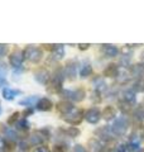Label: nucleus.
I'll list each match as a JSON object with an SVG mask.
<instances>
[{"label": "nucleus", "instance_id": "10", "mask_svg": "<svg viewBox=\"0 0 144 152\" xmlns=\"http://www.w3.org/2000/svg\"><path fill=\"white\" fill-rule=\"evenodd\" d=\"M118 74H119V69L115 64L108 65V67L104 70V76H106V77H116Z\"/></svg>", "mask_w": 144, "mask_h": 152}, {"label": "nucleus", "instance_id": "29", "mask_svg": "<svg viewBox=\"0 0 144 152\" xmlns=\"http://www.w3.org/2000/svg\"><path fill=\"white\" fill-rule=\"evenodd\" d=\"M66 133L70 137H77L80 134V131L77 129V128H75V127H71V128H68V129H66Z\"/></svg>", "mask_w": 144, "mask_h": 152}, {"label": "nucleus", "instance_id": "5", "mask_svg": "<svg viewBox=\"0 0 144 152\" xmlns=\"http://www.w3.org/2000/svg\"><path fill=\"white\" fill-rule=\"evenodd\" d=\"M63 95L67 98H70L72 99V100H75V102H82L84 99H85V90L84 89H77V90H75V91H70V90H66V91H63Z\"/></svg>", "mask_w": 144, "mask_h": 152}, {"label": "nucleus", "instance_id": "35", "mask_svg": "<svg viewBox=\"0 0 144 152\" xmlns=\"http://www.w3.org/2000/svg\"><path fill=\"white\" fill-rule=\"evenodd\" d=\"M34 152H51L47 147H38V148L34 150Z\"/></svg>", "mask_w": 144, "mask_h": 152}, {"label": "nucleus", "instance_id": "9", "mask_svg": "<svg viewBox=\"0 0 144 152\" xmlns=\"http://www.w3.org/2000/svg\"><path fill=\"white\" fill-rule=\"evenodd\" d=\"M73 105L70 103V102H66V100H63V102H60L58 104H57V110H58L60 113H62L63 115H66V114H68V113H71L72 110H73Z\"/></svg>", "mask_w": 144, "mask_h": 152}, {"label": "nucleus", "instance_id": "7", "mask_svg": "<svg viewBox=\"0 0 144 152\" xmlns=\"http://www.w3.org/2000/svg\"><path fill=\"white\" fill-rule=\"evenodd\" d=\"M62 80H63V77H62L61 72L56 74L53 80H52V83L49 84V86H48V90H49L51 93H58L62 88Z\"/></svg>", "mask_w": 144, "mask_h": 152}, {"label": "nucleus", "instance_id": "1", "mask_svg": "<svg viewBox=\"0 0 144 152\" xmlns=\"http://www.w3.org/2000/svg\"><path fill=\"white\" fill-rule=\"evenodd\" d=\"M24 57L31 61L33 64H38L39 61L42 60L43 57V52L38 48V47H34V46H29L24 50Z\"/></svg>", "mask_w": 144, "mask_h": 152}, {"label": "nucleus", "instance_id": "15", "mask_svg": "<svg viewBox=\"0 0 144 152\" xmlns=\"http://www.w3.org/2000/svg\"><path fill=\"white\" fill-rule=\"evenodd\" d=\"M132 75L135 77H143L144 76V64H137L132 67Z\"/></svg>", "mask_w": 144, "mask_h": 152}, {"label": "nucleus", "instance_id": "4", "mask_svg": "<svg viewBox=\"0 0 144 152\" xmlns=\"http://www.w3.org/2000/svg\"><path fill=\"white\" fill-rule=\"evenodd\" d=\"M23 58H24V52L22 50H15L9 57V61L13 67H20L23 64Z\"/></svg>", "mask_w": 144, "mask_h": 152}, {"label": "nucleus", "instance_id": "27", "mask_svg": "<svg viewBox=\"0 0 144 152\" xmlns=\"http://www.w3.org/2000/svg\"><path fill=\"white\" fill-rule=\"evenodd\" d=\"M134 90H137V91H144V79H139L138 81L134 84Z\"/></svg>", "mask_w": 144, "mask_h": 152}, {"label": "nucleus", "instance_id": "34", "mask_svg": "<svg viewBox=\"0 0 144 152\" xmlns=\"http://www.w3.org/2000/svg\"><path fill=\"white\" fill-rule=\"evenodd\" d=\"M129 151V147H127L125 145H120L118 147V152H128Z\"/></svg>", "mask_w": 144, "mask_h": 152}, {"label": "nucleus", "instance_id": "13", "mask_svg": "<svg viewBox=\"0 0 144 152\" xmlns=\"http://www.w3.org/2000/svg\"><path fill=\"white\" fill-rule=\"evenodd\" d=\"M66 75L68 76L71 80L76 77V62L75 61H68L66 65Z\"/></svg>", "mask_w": 144, "mask_h": 152}, {"label": "nucleus", "instance_id": "26", "mask_svg": "<svg viewBox=\"0 0 144 152\" xmlns=\"http://www.w3.org/2000/svg\"><path fill=\"white\" fill-rule=\"evenodd\" d=\"M3 131H4V133L7 134V137H9L10 140H14L15 141L17 138H18V134L15 132H14L13 129H9V128H3Z\"/></svg>", "mask_w": 144, "mask_h": 152}, {"label": "nucleus", "instance_id": "33", "mask_svg": "<svg viewBox=\"0 0 144 152\" xmlns=\"http://www.w3.org/2000/svg\"><path fill=\"white\" fill-rule=\"evenodd\" d=\"M5 146H7V142L0 137V152H5Z\"/></svg>", "mask_w": 144, "mask_h": 152}, {"label": "nucleus", "instance_id": "2", "mask_svg": "<svg viewBox=\"0 0 144 152\" xmlns=\"http://www.w3.org/2000/svg\"><path fill=\"white\" fill-rule=\"evenodd\" d=\"M127 129H128V119L125 117L118 118L111 126V131L114 134H116V136H124Z\"/></svg>", "mask_w": 144, "mask_h": 152}, {"label": "nucleus", "instance_id": "6", "mask_svg": "<svg viewBox=\"0 0 144 152\" xmlns=\"http://www.w3.org/2000/svg\"><path fill=\"white\" fill-rule=\"evenodd\" d=\"M85 118L89 123H91V124H96V123L100 121V118H101V113H100L97 109L92 108V109H89V110L86 112Z\"/></svg>", "mask_w": 144, "mask_h": 152}, {"label": "nucleus", "instance_id": "8", "mask_svg": "<svg viewBox=\"0 0 144 152\" xmlns=\"http://www.w3.org/2000/svg\"><path fill=\"white\" fill-rule=\"evenodd\" d=\"M34 79L39 84H47L48 80H49V72L44 69H39L34 72Z\"/></svg>", "mask_w": 144, "mask_h": 152}, {"label": "nucleus", "instance_id": "18", "mask_svg": "<svg viewBox=\"0 0 144 152\" xmlns=\"http://www.w3.org/2000/svg\"><path fill=\"white\" fill-rule=\"evenodd\" d=\"M123 99L128 104H134L135 103V94L132 90H127V91L123 93Z\"/></svg>", "mask_w": 144, "mask_h": 152}, {"label": "nucleus", "instance_id": "25", "mask_svg": "<svg viewBox=\"0 0 144 152\" xmlns=\"http://www.w3.org/2000/svg\"><path fill=\"white\" fill-rule=\"evenodd\" d=\"M94 85L96 86V89H97V91L99 90H104L105 88H106V84H105V81L101 80V79H95L94 80Z\"/></svg>", "mask_w": 144, "mask_h": 152}, {"label": "nucleus", "instance_id": "28", "mask_svg": "<svg viewBox=\"0 0 144 152\" xmlns=\"http://www.w3.org/2000/svg\"><path fill=\"white\" fill-rule=\"evenodd\" d=\"M37 100V96H32V98H29V99H24V100H20L19 102V104L20 105H33L34 104V102Z\"/></svg>", "mask_w": 144, "mask_h": 152}, {"label": "nucleus", "instance_id": "19", "mask_svg": "<svg viewBox=\"0 0 144 152\" xmlns=\"http://www.w3.org/2000/svg\"><path fill=\"white\" fill-rule=\"evenodd\" d=\"M115 113H116L115 108H113V107H105V109L103 110V117L106 121H110V119H113V118L115 117Z\"/></svg>", "mask_w": 144, "mask_h": 152}, {"label": "nucleus", "instance_id": "22", "mask_svg": "<svg viewBox=\"0 0 144 152\" xmlns=\"http://www.w3.org/2000/svg\"><path fill=\"white\" fill-rule=\"evenodd\" d=\"M89 147H90V150L92 151V152H99L100 150H101V143L97 141V140H95V138H92V140H90L89 141Z\"/></svg>", "mask_w": 144, "mask_h": 152}, {"label": "nucleus", "instance_id": "38", "mask_svg": "<svg viewBox=\"0 0 144 152\" xmlns=\"http://www.w3.org/2000/svg\"><path fill=\"white\" fill-rule=\"evenodd\" d=\"M20 148L23 150V148H28V147H27V143H25V142H20Z\"/></svg>", "mask_w": 144, "mask_h": 152}, {"label": "nucleus", "instance_id": "16", "mask_svg": "<svg viewBox=\"0 0 144 152\" xmlns=\"http://www.w3.org/2000/svg\"><path fill=\"white\" fill-rule=\"evenodd\" d=\"M20 94V91L19 90H13L10 88H5L3 90V96L4 99H7V100H13L14 98H15V95Z\"/></svg>", "mask_w": 144, "mask_h": 152}, {"label": "nucleus", "instance_id": "12", "mask_svg": "<svg viewBox=\"0 0 144 152\" xmlns=\"http://www.w3.org/2000/svg\"><path fill=\"white\" fill-rule=\"evenodd\" d=\"M103 52H104V55L108 56V57H116L118 53H119L118 48L113 45H104L103 46Z\"/></svg>", "mask_w": 144, "mask_h": 152}, {"label": "nucleus", "instance_id": "36", "mask_svg": "<svg viewBox=\"0 0 144 152\" xmlns=\"http://www.w3.org/2000/svg\"><path fill=\"white\" fill-rule=\"evenodd\" d=\"M89 47H90L89 43H81V45H79V48L80 50H87Z\"/></svg>", "mask_w": 144, "mask_h": 152}, {"label": "nucleus", "instance_id": "20", "mask_svg": "<svg viewBox=\"0 0 144 152\" xmlns=\"http://www.w3.org/2000/svg\"><path fill=\"white\" fill-rule=\"evenodd\" d=\"M139 147H140V141H139V137L132 136L130 141H129V150H130V151H138Z\"/></svg>", "mask_w": 144, "mask_h": 152}, {"label": "nucleus", "instance_id": "24", "mask_svg": "<svg viewBox=\"0 0 144 152\" xmlns=\"http://www.w3.org/2000/svg\"><path fill=\"white\" fill-rule=\"evenodd\" d=\"M134 117L138 121H144V105H139L134 110Z\"/></svg>", "mask_w": 144, "mask_h": 152}, {"label": "nucleus", "instance_id": "17", "mask_svg": "<svg viewBox=\"0 0 144 152\" xmlns=\"http://www.w3.org/2000/svg\"><path fill=\"white\" fill-rule=\"evenodd\" d=\"M43 142H44V136H43L41 132H36L31 136V143L32 145H34V146L42 145Z\"/></svg>", "mask_w": 144, "mask_h": 152}, {"label": "nucleus", "instance_id": "30", "mask_svg": "<svg viewBox=\"0 0 144 152\" xmlns=\"http://www.w3.org/2000/svg\"><path fill=\"white\" fill-rule=\"evenodd\" d=\"M17 127L19 129H28V128H29V123H28L27 119H22L17 123Z\"/></svg>", "mask_w": 144, "mask_h": 152}, {"label": "nucleus", "instance_id": "3", "mask_svg": "<svg viewBox=\"0 0 144 152\" xmlns=\"http://www.w3.org/2000/svg\"><path fill=\"white\" fill-rule=\"evenodd\" d=\"M63 119L70 123V124H79V123H81V121H82V112L81 110H77V109H73L71 113L66 114V115H63Z\"/></svg>", "mask_w": 144, "mask_h": 152}, {"label": "nucleus", "instance_id": "31", "mask_svg": "<svg viewBox=\"0 0 144 152\" xmlns=\"http://www.w3.org/2000/svg\"><path fill=\"white\" fill-rule=\"evenodd\" d=\"M18 117H19V113H18V112H15L14 114H12L10 118L8 119V124H13L14 122H17V121H18Z\"/></svg>", "mask_w": 144, "mask_h": 152}, {"label": "nucleus", "instance_id": "11", "mask_svg": "<svg viewBox=\"0 0 144 152\" xmlns=\"http://www.w3.org/2000/svg\"><path fill=\"white\" fill-rule=\"evenodd\" d=\"M52 107H53V104H52V102L49 100V99H47V98H43L37 103V108L39 109V110H43V112L51 110Z\"/></svg>", "mask_w": 144, "mask_h": 152}, {"label": "nucleus", "instance_id": "14", "mask_svg": "<svg viewBox=\"0 0 144 152\" xmlns=\"http://www.w3.org/2000/svg\"><path fill=\"white\" fill-rule=\"evenodd\" d=\"M52 53H53V57L56 60L63 58V56H65V47H63V45H55L53 48H52Z\"/></svg>", "mask_w": 144, "mask_h": 152}, {"label": "nucleus", "instance_id": "37", "mask_svg": "<svg viewBox=\"0 0 144 152\" xmlns=\"http://www.w3.org/2000/svg\"><path fill=\"white\" fill-rule=\"evenodd\" d=\"M75 152H85V150H84L82 146L77 145V146H75Z\"/></svg>", "mask_w": 144, "mask_h": 152}, {"label": "nucleus", "instance_id": "21", "mask_svg": "<svg viewBox=\"0 0 144 152\" xmlns=\"http://www.w3.org/2000/svg\"><path fill=\"white\" fill-rule=\"evenodd\" d=\"M5 75H7V66H5L4 62H0V86L7 85Z\"/></svg>", "mask_w": 144, "mask_h": 152}, {"label": "nucleus", "instance_id": "23", "mask_svg": "<svg viewBox=\"0 0 144 152\" xmlns=\"http://www.w3.org/2000/svg\"><path fill=\"white\" fill-rule=\"evenodd\" d=\"M91 72H92V67H91V65H84L82 69L80 70L81 77H87V76L91 75Z\"/></svg>", "mask_w": 144, "mask_h": 152}, {"label": "nucleus", "instance_id": "32", "mask_svg": "<svg viewBox=\"0 0 144 152\" xmlns=\"http://www.w3.org/2000/svg\"><path fill=\"white\" fill-rule=\"evenodd\" d=\"M8 52V46L7 45H0V57L4 56Z\"/></svg>", "mask_w": 144, "mask_h": 152}]
</instances>
